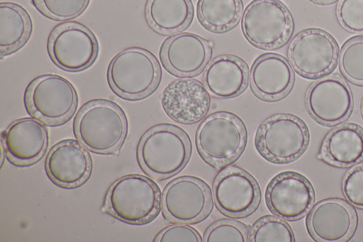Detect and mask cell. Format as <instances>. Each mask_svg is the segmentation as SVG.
I'll use <instances>...</instances> for the list:
<instances>
[{"mask_svg": "<svg viewBox=\"0 0 363 242\" xmlns=\"http://www.w3.org/2000/svg\"><path fill=\"white\" fill-rule=\"evenodd\" d=\"M160 204V190L153 181L140 175H128L110 187L105 207L122 221L142 224L158 214Z\"/></svg>", "mask_w": 363, "mask_h": 242, "instance_id": "5", "label": "cell"}, {"mask_svg": "<svg viewBox=\"0 0 363 242\" xmlns=\"http://www.w3.org/2000/svg\"><path fill=\"white\" fill-rule=\"evenodd\" d=\"M242 10L241 0H199L197 15L201 23L216 33L226 31L239 21Z\"/></svg>", "mask_w": 363, "mask_h": 242, "instance_id": "25", "label": "cell"}, {"mask_svg": "<svg viewBox=\"0 0 363 242\" xmlns=\"http://www.w3.org/2000/svg\"><path fill=\"white\" fill-rule=\"evenodd\" d=\"M306 221L308 233L316 241L343 242L355 231L357 214L347 202L331 198L317 202Z\"/></svg>", "mask_w": 363, "mask_h": 242, "instance_id": "15", "label": "cell"}, {"mask_svg": "<svg viewBox=\"0 0 363 242\" xmlns=\"http://www.w3.org/2000/svg\"><path fill=\"white\" fill-rule=\"evenodd\" d=\"M74 131L89 150L101 154L118 152L128 131L123 111L116 103L95 99L85 104L77 113Z\"/></svg>", "mask_w": 363, "mask_h": 242, "instance_id": "2", "label": "cell"}, {"mask_svg": "<svg viewBox=\"0 0 363 242\" xmlns=\"http://www.w3.org/2000/svg\"><path fill=\"white\" fill-rule=\"evenodd\" d=\"M48 143L45 126L33 118L12 122L1 134V145L9 160L17 165H28L43 155Z\"/></svg>", "mask_w": 363, "mask_h": 242, "instance_id": "17", "label": "cell"}, {"mask_svg": "<svg viewBox=\"0 0 363 242\" xmlns=\"http://www.w3.org/2000/svg\"><path fill=\"white\" fill-rule=\"evenodd\" d=\"M254 94L266 101L284 97L292 88L294 74L283 56L269 53L259 56L253 63L250 74Z\"/></svg>", "mask_w": 363, "mask_h": 242, "instance_id": "20", "label": "cell"}, {"mask_svg": "<svg viewBox=\"0 0 363 242\" xmlns=\"http://www.w3.org/2000/svg\"><path fill=\"white\" fill-rule=\"evenodd\" d=\"M160 55L169 72L179 77H191L200 73L209 61L211 47L199 35L184 33L167 39Z\"/></svg>", "mask_w": 363, "mask_h": 242, "instance_id": "16", "label": "cell"}, {"mask_svg": "<svg viewBox=\"0 0 363 242\" xmlns=\"http://www.w3.org/2000/svg\"><path fill=\"white\" fill-rule=\"evenodd\" d=\"M248 226L238 221L220 219L211 224L205 231V242H247L249 241Z\"/></svg>", "mask_w": 363, "mask_h": 242, "instance_id": "28", "label": "cell"}, {"mask_svg": "<svg viewBox=\"0 0 363 242\" xmlns=\"http://www.w3.org/2000/svg\"><path fill=\"white\" fill-rule=\"evenodd\" d=\"M315 194L312 185L303 175L282 172L268 184L265 200L271 212L288 221L303 217L312 207Z\"/></svg>", "mask_w": 363, "mask_h": 242, "instance_id": "13", "label": "cell"}, {"mask_svg": "<svg viewBox=\"0 0 363 242\" xmlns=\"http://www.w3.org/2000/svg\"><path fill=\"white\" fill-rule=\"evenodd\" d=\"M213 207L211 190L202 180L182 176L170 181L162 195L164 219L174 224H194L204 219Z\"/></svg>", "mask_w": 363, "mask_h": 242, "instance_id": "9", "label": "cell"}, {"mask_svg": "<svg viewBox=\"0 0 363 242\" xmlns=\"http://www.w3.org/2000/svg\"><path fill=\"white\" fill-rule=\"evenodd\" d=\"M217 208L232 217L252 214L260 202V189L255 178L244 170L230 167L220 172L213 185Z\"/></svg>", "mask_w": 363, "mask_h": 242, "instance_id": "12", "label": "cell"}, {"mask_svg": "<svg viewBox=\"0 0 363 242\" xmlns=\"http://www.w3.org/2000/svg\"><path fill=\"white\" fill-rule=\"evenodd\" d=\"M191 153L189 136L172 124L150 128L141 138L138 158L141 167L151 177L162 180L180 172Z\"/></svg>", "mask_w": 363, "mask_h": 242, "instance_id": "1", "label": "cell"}, {"mask_svg": "<svg viewBox=\"0 0 363 242\" xmlns=\"http://www.w3.org/2000/svg\"><path fill=\"white\" fill-rule=\"evenodd\" d=\"M48 51L50 59L60 68L79 72L94 63L99 45L89 28L79 23L69 22L52 30L48 40Z\"/></svg>", "mask_w": 363, "mask_h": 242, "instance_id": "10", "label": "cell"}, {"mask_svg": "<svg viewBox=\"0 0 363 242\" xmlns=\"http://www.w3.org/2000/svg\"><path fill=\"white\" fill-rule=\"evenodd\" d=\"M161 103L171 119L180 123L191 124L206 115L211 99L207 89L200 82L182 79L167 85L162 94Z\"/></svg>", "mask_w": 363, "mask_h": 242, "instance_id": "18", "label": "cell"}, {"mask_svg": "<svg viewBox=\"0 0 363 242\" xmlns=\"http://www.w3.org/2000/svg\"><path fill=\"white\" fill-rule=\"evenodd\" d=\"M194 14L191 0H147L145 16L157 32L172 34L186 28Z\"/></svg>", "mask_w": 363, "mask_h": 242, "instance_id": "23", "label": "cell"}, {"mask_svg": "<svg viewBox=\"0 0 363 242\" xmlns=\"http://www.w3.org/2000/svg\"><path fill=\"white\" fill-rule=\"evenodd\" d=\"M49 177L57 185L75 187L89 177L91 161L88 152L76 141L64 140L50 150L45 163Z\"/></svg>", "mask_w": 363, "mask_h": 242, "instance_id": "19", "label": "cell"}, {"mask_svg": "<svg viewBox=\"0 0 363 242\" xmlns=\"http://www.w3.org/2000/svg\"><path fill=\"white\" fill-rule=\"evenodd\" d=\"M90 0H32L35 7L45 16L66 21L79 16Z\"/></svg>", "mask_w": 363, "mask_h": 242, "instance_id": "29", "label": "cell"}, {"mask_svg": "<svg viewBox=\"0 0 363 242\" xmlns=\"http://www.w3.org/2000/svg\"><path fill=\"white\" fill-rule=\"evenodd\" d=\"M247 141L246 128L241 119L227 111L206 117L196 133L197 150L203 160L219 168L238 158Z\"/></svg>", "mask_w": 363, "mask_h": 242, "instance_id": "4", "label": "cell"}, {"mask_svg": "<svg viewBox=\"0 0 363 242\" xmlns=\"http://www.w3.org/2000/svg\"><path fill=\"white\" fill-rule=\"evenodd\" d=\"M24 101L31 116L47 125L57 126L72 117L78 99L74 86L67 79L46 74L29 83Z\"/></svg>", "mask_w": 363, "mask_h": 242, "instance_id": "7", "label": "cell"}, {"mask_svg": "<svg viewBox=\"0 0 363 242\" xmlns=\"http://www.w3.org/2000/svg\"><path fill=\"white\" fill-rule=\"evenodd\" d=\"M242 29L255 47L274 49L289 38L293 20L286 6L278 0H254L245 9Z\"/></svg>", "mask_w": 363, "mask_h": 242, "instance_id": "8", "label": "cell"}, {"mask_svg": "<svg viewBox=\"0 0 363 242\" xmlns=\"http://www.w3.org/2000/svg\"><path fill=\"white\" fill-rule=\"evenodd\" d=\"M337 16L347 31L363 33V0H340L337 6Z\"/></svg>", "mask_w": 363, "mask_h": 242, "instance_id": "30", "label": "cell"}, {"mask_svg": "<svg viewBox=\"0 0 363 242\" xmlns=\"http://www.w3.org/2000/svg\"><path fill=\"white\" fill-rule=\"evenodd\" d=\"M111 88L123 99H140L157 87L161 79L160 64L150 51L129 48L116 54L107 72Z\"/></svg>", "mask_w": 363, "mask_h": 242, "instance_id": "3", "label": "cell"}, {"mask_svg": "<svg viewBox=\"0 0 363 242\" xmlns=\"http://www.w3.org/2000/svg\"><path fill=\"white\" fill-rule=\"evenodd\" d=\"M312 1L320 4H326L333 2L335 0H311Z\"/></svg>", "mask_w": 363, "mask_h": 242, "instance_id": "33", "label": "cell"}, {"mask_svg": "<svg viewBox=\"0 0 363 242\" xmlns=\"http://www.w3.org/2000/svg\"><path fill=\"white\" fill-rule=\"evenodd\" d=\"M32 22L26 11L11 2L0 4L1 57L19 50L29 39Z\"/></svg>", "mask_w": 363, "mask_h": 242, "instance_id": "24", "label": "cell"}, {"mask_svg": "<svg viewBox=\"0 0 363 242\" xmlns=\"http://www.w3.org/2000/svg\"><path fill=\"white\" fill-rule=\"evenodd\" d=\"M250 242H294L290 226L281 218L265 215L258 219L250 230Z\"/></svg>", "mask_w": 363, "mask_h": 242, "instance_id": "26", "label": "cell"}, {"mask_svg": "<svg viewBox=\"0 0 363 242\" xmlns=\"http://www.w3.org/2000/svg\"><path fill=\"white\" fill-rule=\"evenodd\" d=\"M340 69L350 82L363 85V35L344 43L339 57Z\"/></svg>", "mask_w": 363, "mask_h": 242, "instance_id": "27", "label": "cell"}, {"mask_svg": "<svg viewBox=\"0 0 363 242\" xmlns=\"http://www.w3.org/2000/svg\"><path fill=\"white\" fill-rule=\"evenodd\" d=\"M360 111H361L362 116L363 118V96H362V99H361Z\"/></svg>", "mask_w": 363, "mask_h": 242, "instance_id": "34", "label": "cell"}, {"mask_svg": "<svg viewBox=\"0 0 363 242\" xmlns=\"http://www.w3.org/2000/svg\"><path fill=\"white\" fill-rule=\"evenodd\" d=\"M306 104L310 115L319 123L333 126L351 114L353 99L347 83L338 75L325 76L308 89Z\"/></svg>", "mask_w": 363, "mask_h": 242, "instance_id": "14", "label": "cell"}, {"mask_svg": "<svg viewBox=\"0 0 363 242\" xmlns=\"http://www.w3.org/2000/svg\"><path fill=\"white\" fill-rule=\"evenodd\" d=\"M325 162L338 167H350L363 160V128L347 123L331 130L320 150Z\"/></svg>", "mask_w": 363, "mask_h": 242, "instance_id": "22", "label": "cell"}, {"mask_svg": "<svg viewBox=\"0 0 363 242\" xmlns=\"http://www.w3.org/2000/svg\"><path fill=\"white\" fill-rule=\"evenodd\" d=\"M308 142L309 133L305 123L289 114L267 118L258 127L255 138L258 153L277 164L296 160L304 153Z\"/></svg>", "mask_w": 363, "mask_h": 242, "instance_id": "6", "label": "cell"}, {"mask_svg": "<svg viewBox=\"0 0 363 242\" xmlns=\"http://www.w3.org/2000/svg\"><path fill=\"white\" fill-rule=\"evenodd\" d=\"M203 239L194 228L184 224H174L162 229L155 236L157 242H201Z\"/></svg>", "mask_w": 363, "mask_h": 242, "instance_id": "32", "label": "cell"}, {"mask_svg": "<svg viewBox=\"0 0 363 242\" xmlns=\"http://www.w3.org/2000/svg\"><path fill=\"white\" fill-rule=\"evenodd\" d=\"M338 46L334 38L318 28L299 32L288 49L289 61L301 76L315 78L331 72L336 65Z\"/></svg>", "mask_w": 363, "mask_h": 242, "instance_id": "11", "label": "cell"}, {"mask_svg": "<svg viewBox=\"0 0 363 242\" xmlns=\"http://www.w3.org/2000/svg\"><path fill=\"white\" fill-rule=\"evenodd\" d=\"M342 190L352 204L363 209V165H357L347 172L342 182Z\"/></svg>", "mask_w": 363, "mask_h": 242, "instance_id": "31", "label": "cell"}, {"mask_svg": "<svg viewBox=\"0 0 363 242\" xmlns=\"http://www.w3.org/2000/svg\"><path fill=\"white\" fill-rule=\"evenodd\" d=\"M248 67L240 58L231 55L215 57L206 67L203 82L207 90L220 99L233 98L246 89Z\"/></svg>", "mask_w": 363, "mask_h": 242, "instance_id": "21", "label": "cell"}]
</instances>
